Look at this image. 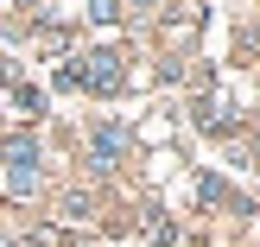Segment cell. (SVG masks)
<instances>
[{
    "instance_id": "obj_1",
    "label": "cell",
    "mask_w": 260,
    "mask_h": 247,
    "mask_svg": "<svg viewBox=\"0 0 260 247\" xmlns=\"http://www.w3.org/2000/svg\"><path fill=\"white\" fill-rule=\"evenodd\" d=\"M63 83H89V89H102V95H108V89H121V70H114V57L108 51H95V57H83V70H63Z\"/></svg>"
},
{
    "instance_id": "obj_2",
    "label": "cell",
    "mask_w": 260,
    "mask_h": 247,
    "mask_svg": "<svg viewBox=\"0 0 260 247\" xmlns=\"http://www.w3.org/2000/svg\"><path fill=\"white\" fill-rule=\"evenodd\" d=\"M127 152V127H95V133H89V159L95 165H114Z\"/></svg>"
},
{
    "instance_id": "obj_3",
    "label": "cell",
    "mask_w": 260,
    "mask_h": 247,
    "mask_svg": "<svg viewBox=\"0 0 260 247\" xmlns=\"http://www.w3.org/2000/svg\"><path fill=\"white\" fill-rule=\"evenodd\" d=\"M7 165H13V184H32V178H38V146H32V139H13V146H7Z\"/></svg>"
},
{
    "instance_id": "obj_4",
    "label": "cell",
    "mask_w": 260,
    "mask_h": 247,
    "mask_svg": "<svg viewBox=\"0 0 260 247\" xmlns=\"http://www.w3.org/2000/svg\"><path fill=\"white\" fill-rule=\"evenodd\" d=\"M89 19H95V25H114V19H121V7H114V0H89Z\"/></svg>"
}]
</instances>
